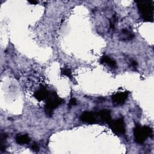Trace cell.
Returning a JSON list of instances; mask_svg holds the SVG:
<instances>
[{
  "label": "cell",
  "mask_w": 154,
  "mask_h": 154,
  "mask_svg": "<svg viewBox=\"0 0 154 154\" xmlns=\"http://www.w3.org/2000/svg\"><path fill=\"white\" fill-rule=\"evenodd\" d=\"M139 13L141 18L146 22L153 20V4L152 1H137Z\"/></svg>",
  "instance_id": "obj_1"
},
{
  "label": "cell",
  "mask_w": 154,
  "mask_h": 154,
  "mask_svg": "<svg viewBox=\"0 0 154 154\" xmlns=\"http://www.w3.org/2000/svg\"><path fill=\"white\" fill-rule=\"evenodd\" d=\"M46 100V102L45 106V114L49 117L52 116L53 111L55 108L64 103V100L58 97L57 94L54 91L50 92L49 96Z\"/></svg>",
  "instance_id": "obj_2"
},
{
  "label": "cell",
  "mask_w": 154,
  "mask_h": 154,
  "mask_svg": "<svg viewBox=\"0 0 154 154\" xmlns=\"http://www.w3.org/2000/svg\"><path fill=\"white\" fill-rule=\"evenodd\" d=\"M152 129L148 126L138 125L134 129V140L138 144H143L147 138L152 136Z\"/></svg>",
  "instance_id": "obj_3"
},
{
  "label": "cell",
  "mask_w": 154,
  "mask_h": 154,
  "mask_svg": "<svg viewBox=\"0 0 154 154\" xmlns=\"http://www.w3.org/2000/svg\"><path fill=\"white\" fill-rule=\"evenodd\" d=\"M108 125L116 134H124L126 132L125 123L123 118H119L116 120H111Z\"/></svg>",
  "instance_id": "obj_4"
},
{
  "label": "cell",
  "mask_w": 154,
  "mask_h": 154,
  "mask_svg": "<svg viewBox=\"0 0 154 154\" xmlns=\"http://www.w3.org/2000/svg\"><path fill=\"white\" fill-rule=\"evenodd\" d=\"M80 120L85 123L94 124L98 122V116L97 112L91 111H84L80 116Z\"/></svg>",
  "instance_id": "obj_5"
},
{
  "label": "cell",
  "mask_w": 154,
  "mask_h": 154,
  "mask_svg": "<svg viewBox=\"0 0 154 154\" xmlns=\"http://www.w3.org/2000/svg\"><path fill=\"white\" fill-rule=\"evenodd\" d=\"M128 97V93L126 91L119 92L112 96V102L115 105H123Z\"/></svg>",
  "instance_id": "obj_6"
},
{
  "label": "cell",
  "mask_w": 154,
  "mask_h": 154,
  "mask_svg": "<svg viewBox=\"0 0 154 154\" xmlns=\"http://www.w3.org/2000/svg\"><path fill=\"white\" fill-rule=\"evenodd\" d=\"M50 94V91L44 87H41L36 90L34 93V97L38 101L45 100L48 98Z\"/></svg>",
  "instance_id": "obj_7"
},
{
  "label": "cell",
  "mask_w": 154,
  "mask_h": 154,
  "mask_svg": "<svg viewBox=\"0 0 154 154\" xmlns=\"http://www.w3.org/2000/svg\"><path fill=\"white\" fill-rule=\"evenodd\" d=\"M98 117L100 118L102 122H105L108 124L112 120L111 117V111L106 109H103L100 110L99 112H97Z\"/></svg>",
  "instance_id": "obj_8"
},
{
  "label": "cell",
  "mask_w": 154,
  "mask_h": 154,
  "mask_svg": "<svg viewBox=\"0 0 154 154\" xmlns=\"http://www.w3.org/2000/svg\"><path fill=\"white\" fill-rule=\"evenodd\" d=\"M31 138L27 134H23V135H19L18 134L16 137V141L19 144H28L30 142Z\"/></svg>",
  "instance_id": "obj_9"
},
{
  "label": "cell",
  "mask_w": 154,
  "mask_h": 154,
  "mask_svg": "<svg viewBox=\"0 0 154 154\" xmlns=\"http://www.w3.org/2000/svg\"><path fill=\"white\" fill-rule=\"evenodd\" d=\"M100 63L102 64L105 63L109 66L111 67H116V62L110 57L106 56V55H103L100 58Z\"/></svg>",
  "instance_id": "obj_10"
},
{
  "label": "cell",
  "mask_w": 154,
  "mask_h": 154,
  "mask_svg": "<svg viewBox=\"0 0 154 154\" xmlns=\"http://www.w3.org/2000/svg\"><path fill=\"white\" fill-rule=\"evenodd\" d=\"M7 138V134L4 132H1L0 134V150L1 152L4 151L6 148L5 141Z\"/></svg>",
  "instance_id": "obj_11"
},
{
  "label": "cell",
  "mask_w": 154,
  "mask_h": 154,
  "mask_svg": "<svg viewBox=\"0 0 154 154\" xmlns=\"http://www.w3.org/2000/svg\"><path fill=\"white\" fill-rule=\"evenodd\" d=\"M122 34L123 35H124L125 37H123L125 38V40H131L132 39L135 35L133 32H132L131 31L128 30L127 29H123L122 31Z\"/></svg>",
  "instance_id": "obj_12"
},
{
  "label": "cell",
  "mask_w": 154,
  "mask_h": 154,
  "mask_svg": "<svg viewBox=\"0 0 154 154\" xmlns=\"http://www.w3.org/2000/svg\"><path fill=\"white\" fill-rule=\"evenodd\" d=\"M61 74L63 75H65L70 78H72V72L70 70V69L67 68V67H65V68H63L61 70Z\"/></svg>",
  "instance_id": "obj_13"
},
{
  "label": "cell",
  "mask_w": 154,
  "mask_h": 154,
  "mask_svg": "<svg viewBox=\"0 0 154 154\" xmlns=\"http://www.w3.org/2000/svg\"><path fill=\"white\" fill-rule=\"evenodd\" d=\"M31 149L34 152H38L39 150V146L35 142H34L31 146Z\"/></svg>",
  "instance_id": "obj_14"
},
{
  "label": "cell",
  "mask_w": 154,
  "mask_h": 154,
  "mask_svg": "<svg viewBox=\"0 0 154 154\" xmlns=\"http://www.w3.org/2000/svg\"><path fill=\"white\" fill-rule=\"evenodd\" d=\"M77 104V102H76V100L75 99V98H72L70 101H69V107H71L72 106H74V105H76Z\"/></svg>",
  "instance_id": "obj_15"
},
{
  "label": "cell",
  "mask_w": 154,
  "mask_h": 154,
  "mask_svg": "<svg viewBox=\"0 0 154 154\" xmlns=\"http://www.w3.org/2000/svg\"><path fill=\"white\" fill-rule=\"evenodd\" d=\"M131 64H132V67H136L137 66V65H138V64H137V61H134V60L132 61Z\"/></svg>",
  "instance_id": "obj_16"
},
{
  "label": "cell",
  "mask_w": 154,
  "mask_h": 154,
  "mask_svg": "<svg viewBox=\"0 0 154 154\" xmlns=\"http://www.w3.org/2000/svg\"><path fill=\"white\" fill-rule=\"evenodd\" d=\"M30 4H37L38 3V1H35V0H32V1H28Z\"/></svg>",
  "instance_id": "obj_17"
}]
</instances>
